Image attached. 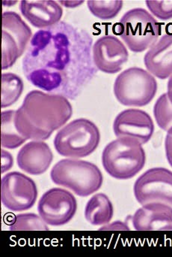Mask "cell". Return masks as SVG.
I'll return each mask as SVG.
<instances>
[{
  "mask_svg": "<svg viewBox=\"0 0 172 257\" xmlns=\"http://www.w3.org/2000/svg\"><path fill=\"white\" fill-rule=\"evenodd\" d=\"M134 195L140 205L162 203L172 208V172L153 168L143 173L134 184Z\"/></svg>",
  "mask_w": 172,
  "mask_h": 257,
  "instance_id": "obj_9",
  "label": "cell"
},
{
  "mask_svg": "<svg viewBox=\"0 0 172 257\" xmlns=\"http://www.w3.org/2000/svg\"><path fill=\"white\" fill-rule=\"evenodd\" d=\"M54 154L48 144L32 141L21 148L16 157L18 167L32 175H40L48 170Z\"/></svg>",
  "mask_w": 172,
  "mask_h": 257,
  "instance_id": "obj_14",
  "label": "cell"
},
{
  "mask_svg": "<svg viewBox=\"0 0 172 257\" xmlns=\"http://www.w3.org/2000/svg\"><path fill=\"white\" fill-rule=\"evenodd\" d=\"M38 189L32 178L18 172H9L2 178L1 200L12 211H24L34 206Z\"/></svg>",
  "mask_w": 172,
  "mask_h": 257,
  "instance_id": "obj_10",
  "label": "cell"
},
{
  "mask_svg": "<svg viewBox=\"0 0 172 257\" xmlns=\"http://www.w3.org/2000/svg\"><path fill=\"white\" fill-rule=\"evenodd\" d=\"M72 114L73 108L64 96L32 90L15 112V126L26 139L46 140L70 120Z\"/></svg>",
  "mask_w": 172,
  "mask_h": 257,
  "instance_id": "obj_2",
  "label": "cell"
},
{
  "mask_svg": "<svg viewBox=\"0 0 172 257\" xmlns=\"http://www.w3.org/2000/svg\"><path fill=\"white\" fill-rule=\"evenodd\" d=\"M114 96L122 105L143 107L148 105L158 91V82L148 71L132 67L118 75L114 84Z\"/></svg>",
  "mask_w": 172,
  "mask_h": 257,
  "instance_id": "obj_7",
  "label": "cell"
},
{
  "mask_svg": "<svg viewBox=\"0 0 172 257\" xmlns=\"http://www.w3.org/2000/svg\"><path fill=\"white\" fill-rule=\"evenodd\" d=\"M2 156V169L1 173L3 174L7 171L10 170L13 166L14 160L12 154L4 150L1 151Z\"/></svg>",
  "mask_w": 172,
  "mask_h": 257,
  "instance_id": "obj_25",
  "label": "cell"
},
{
  "mask_svg": "<svg viewBox=\"0 0 172 257\" xmlns=\"http://www.w3.org/2000/svg\"><path fill=\"white\" fill-rule=\"evenodd\" d=\"M12 231H48L44 220L36 214H22L15 216L10 224Z\"/></svg>",
  "mask_w": 172,
  "mask_h": 257,
  "instance_id": "obj_23",
  "label": "cell"
},
{
  "mask_svg": "<svg viewBox=\"0 0 172 257\" xmlns=\"http://www.w3.org/2000/svg\"><path fill=\"white\" fill-rule=\"evenodd\" d=\"M113 131L117 138H131L144 145L153 136L154 123L146 111L130 108L118 114L113 123Z\"/></svg>",
  "mask_w": 172,
  "mask_h": 257,
  "instance_id": "obj_13",
  "label": "cell"
},
{
  "mask_svg": "<svg viewBox=\"0 0 172 257\" xmlns=\"http://www.w3.org/2000/svg\"><path fill=\"white\" fill-rule=\"evenodd\" d=\"M137 231H172V208L162 203L146 204L132 217Z\"/></svg>",
  "mask_w": 172,
  "mask_h": 257,
  "instance_id": "obj_15",
  "label": "cell"
},
{
  "mask_svg": "<svg viewBox=\"0 0 172 257\" xmlns=\"http://www.w3.org/2000/svg\"><path fill=\"white\" fill-rule=\"evenodd\" d=\"M146 163V154L142 145L131 138H117L102 151L104 169L116 179L134 178L144 168Z\"/></svg>",
  "mask_w": 172,
  "mask_h": 257,
  "instance_id": "obj_3",
  "label": "cell"
},
{
  "mask_svg": "<svg viewBox=\"0 0 172 257\" xmlns=\"http://www.w3.org/2000/svg\"><path fill=\"white\" fill-rule=\"evenodd\" d=\"M146 6L158 19L168 21L172 18V0H147Z\"/></svg>",
  "mask_w": 172,
  "mask_h": 257,
  "instance_id": "obj_24",
  "label": "cell"
},
{
  "mask_svg": "<svg viewBox=\"0 0 172 257\" xmlns=\"http://www.w3.org/2000/svg\"><path fill=\"white\" fill-rule=\"evenodd\" d=\"M20 10L33 27L40 30L58 24L63 15L62 6L52 0H22L20 3Z\"/></svg>",
  "mask_w": 172,
  "mask_h": 257,
  "instance_id": "obj_16",
  "label": "cell"
},
{
  "mask_svg": "<svg viewBox=\"0 0 172 257\" xmlns=\"http://www.w3.org/2000/svg\"><path fill=\"white\" fill-rule=\"evenodd\" d=\"M92 45L87 31L60 21L33 35L22 72L34 87L75 99L96 73Z\"/></svg>",
  "mask_w": 172,
  "mask_h": 257,
  "instance_id": "obj_1",
  "label": "cell"
},
{
  "mask_svg": "<svg viewBox=\"0 0 172 257\" xmlns=\"http://www.w3.org/2000/svg\"><path fill=\"white\" fill-rule=\"evenodd\" d=\"M124 2L122 0H88L87 6L94 16L100 20L106 21L116 18L123 7Z\"/></svg>",
  "mask_w": 172,
  "mask_h": 257,
  "instance_id": "obj_22",
  "label": "cell"
},
{
  "mask_svg": "<svg viewBox=\"0 0 172 257\" xmlns=\"http://www.w3.org/2000/svg\"><path fill=\"white\" fill-rule=\"evenodd\" d=\"M24 91V82L18 75L14 73L2 75L1 108L14 105Z\"/></svg>",
  "mask_w": 172,
  "mask_h": 257,
  "instance_id": "obj_20",
  "label": "cell"
},
{
  "mask_svg": "<svg viewBox=\"0 0 172 257\" xmlns=\"http://www.w3.org/2000/svg\"><path fill=\"white\" fill-rule=\"evenodd\" d=\"M78 202L76 198L68 190L52 188L46 191L39 200V215L50 226L67 224L76 214Z\"/></svg>",
  "mask_w": 172,
  "mask_h": 257,
  "instance_id": "obj_11",
  "label": "cell"
},
{
  "mask_svg": "<svg viewBox=\"0 0 172 257\" xmlns=\"http://www.w3.org/2000/svg\"><path fill=\"white\" fill-rule=\"evenodd\" d=\"M154 115L159 127L172 135V93H166L158 98Z\"/></svg>",
  "mask_w": 172,
  "mask_h": 257,
  "instance_id": "obj_21",
  "label": "cell"
},
{
  "mask_svg": "<svg viewBox=\"0 0 172 257\" xmlns=\"http://www.w3.org/2000/svg\"><path fill=\"white\" fill-rule=\"evenodd\" d=\"M166 155L167 160L172 167V135L167 134L165 140Z\"/></svg>",
  "mask_w": 172,
  "mask_h": 257,
  "instance_id": "obj_26",
  "label": "cell"
},
{
  "mask_svg": "<svg viewBox=\"0 0 172 257\" xmlns=\"http://www.w3.org/2000/svg\"><path fill=\"white\" fill-rule=\"evenodd\" d=\"M50 177L54 184L70 189L82 197L98 191L104 181L102 172L96 165L75 159L60 160L51 170Z\"/></svg>",
  "mask_w": 172,
  "mask_h": 257,
  "instance_id": "obj_4",
  "label": "cell"
},
{
  "mask_svg": "<svg viewBox=\"0 0 172 257\" xmlns=\"http://www.w3.org/2000/svg\"><path fill=\"white\" fill-rule=\"evenodd\" d=\"M60 3L67 8H75L82 4L84 1H60Z\"/></svg>",
  "mask_w": 172,
  "mask_h": 257,
  "instance_id": "obj_27",
  "label": "cell"
},
{
  "mask_svg": "<svg viewBox=\"0 0 172 257\" xmlns=\"http://www.w3.org/2000/svg\"><path fill=\"white\" fill-rule=\"evenodd\" d=\"M92 54L96 69L106 74L120 72L129 58L126 46L113 36L99 38L93 45Z\"/></svg>",
  "mask_w": 172,
  "mask_h": 257,
  "instance_id": "obj_12",
  "label": "cell"
},
{
  "mask_svg": "<svg viewBox=\"0 0 172 257\" xmlns=\"http://www.w3.org/2000/svg\"><path fill=\"white\" fill-rule=\"evenodd\" d=\"M167 93H172V75L170 77L167 84Z\"/></svg>",
  "mask_w": 172,
  "mask_h": 257,
  "instance_id": "obj_28",
  "label": "cell"
},
{
  "mask_svg": "<svg viewBox=\"0 0 172 257\" xmlns=\"http://www.w3.org/2000/svg\"><path fill=\"white\" fill-rule=\"evenodd\" d=\"M31 29L18 13L2 14V69L12 67L26 49L32 37Z\"/></svg>",
  "mask_w": 172,
  "mask_h": 257,
  "instance_id": "obj_8",
  "label": "cell"
},
{
  "mask_svg": "<svg viewBox=\"0 0 172 257\" xmlns=\"http://www.w3.org/2000/svg\"><path fill=\"white\" fill-rule=\"evenodd\" d=\"M113 213L112 203L104 193L94 195L86 204V220L94 226H101L110 223L112 219Z\"/></svg>",
  "mask_w": 172,
  "mask_h": 257,
  "instance_id": "obj_18",
  "label": "cell"
},
{
  "mask_svg": "<svg viewBox=\"0 0 172 257\" xmlns=\"http://www.w3.org/2000/svg\"><path fill=\"white\" fill-rule=\"evenodd\" d=\"M15 112L14 110H9L1 113V145L7 149L19 148L27 140L16 130Z\"/></svg>",
  "mask_w": 172,
  "mask_h": 257,
  "instance_id": "obj_19",
  "label": "cell"
},
{
  "mask_svg": "<svg viewBox=\"0 0 172 257\" xmlns=\"http://www.w3.org/2000/svg\"><path fill=\"white\" fill-rule=\"evenodd\" d=\"M100 142V133L94 123L85 118L76 119L57 133L54 147L57 152L69 158H84L90 155Z\"/></svg>",
  "mask_w": 172,
  "mask_h": 257,
  "instance_id": "obj_6",
  "label": "cell"
},
{
  "mask_svg": "<svg viewBox=\"0 0 172 257\" xmlns=\"http://www.w3.org/2000/svg\"><path fill=\"white\" fill-rule=\"evenodd\" d=\"M114 32L131 51L141 53L158 42L161 26L147 10L136 8L123 15L119 24L114 26Z\"/></svg>",
  "mask_w": 172,
  "mask_h": 257,
  "instance_id": "obj_5",
  "label": "cell"
},
{
  "mask_svg": "<svg viewBox=\"0 0 172 257\" xmlns=\"http://www.w3.org/2000/svg\"><path fill=\"white\" fill-rule=\"evenodd\" d=\"M144 65L154 76L165 80L172 75V35H165L146 53Z\"/></svg>",
  "mask_w": 172,
  "mask_h": 257,
  "instance_id": "obj_17",
  "label": "cell"
}]
</instances>
